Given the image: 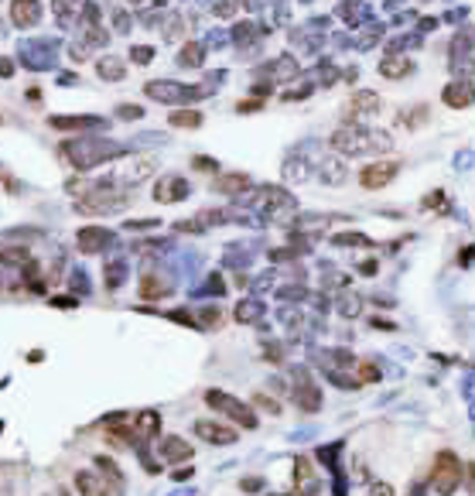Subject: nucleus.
Returning a JSON list of instances; mask_svg holds the SVG:
<instances>
[{"label":"nucleus","mask_w":475,"mask_h":496,"mask_svg":"<svg viewBox=\"0 0 475 496\" xmlns=\"http://www.w3.org/2000/svg\"><path fill=\"white\" fill-rule=\"evenodd\" d=\"M400 124H403V127H421V124H428V106H417V110H407V113L400 117Z\"/></svg>","instance_id":"obj_28"},{"label":"nucleus","mask_w":475,"mask_h":496,"mask_svg":"<svg viewBox=\"0 0 475 496\" xmlns=\"http://www.w3.org/2000/svg\"><path fill=\"white\" fill-rule=\"evenodd\" d=\"M185 195H188V182L178 178V175H168V178H161L154 185V199L158 202H182Z\"/></svg>","instance_id":"obj_12"},{"label":"nucleus","mask_w":475,"mask_h":496,"mask_svg":"<svg viewBox=\"0 0 475 496\" xmlns=\"http://www.w3.org/2000/svg\"><path fill=\"white\" fill-rule=\"evenodd\" d=\"M465 479V465L455 452H437L431 465V490L437 496H451Z\"/></svg>","instance_id":"obj_3"},{"label":"nucleus","mask_w":475,"mask_h":496,"mask_svg":"<svg viewBox=\"0 0 475 496\" xmlns=\"http://www.w3.org/2000/svg\"><path fill=\"white\" fill-rule=\"evenodd\" d=\"M31 260L28 247H3L0 250V264H10V267H24Z\"/></svg>","instance_id":"obj_23"},{"label":"nucleus","mask_w":475,"mask_h":496,"mask_svg":"<svg viewBox=\"0 0 475 496\" xmlns=\"http://www.w3.org/2000/svg\"><path fill=\"white\" fill-rule=\"evenodd\" d=\"M192 472H195V469H188V465H185V469H178V472H171V476H175V479H178V483H182V479H188V476H192Z\"/></svg>","instance_id":"obj_42"},{"label":"nucleus","mask_w":475,"mask_h":496,"mask_svg":"<svg viewBox=\"0 0 475 496\" xmlns=\"http://www.w3.org/2000/svg\"><path fill=\"white\" fill-rule=\"evenodd\" d=\"M396 161H373L359 171V185L362 189H387L390 182L396 178Z\"/></svg>","instance_id":"obj_6"},{"label":"nucleus","mask_w":475,"mask_h":496,"mask_svg":"<svg viewBox=\"0 0 475 496\" xmlns=\"http://www.w3.org/2000/svg\"><path fill=\"white\" fill-rule=\"evenodd\" d=\"M51 127H58V130H72V127H92V130H99L103 127V120H96V117H51L48 120Z\"/></svg>","instance_id":"obj_22"},{"label":"nucleus","mask_w":475,"mask_h":496,"mask_svg":"<svg viewBox=\"0 0 475 496\" xmlns=\"http://www.w3.org/2000/svg\"><path fill=\"white\" fill-rule=\"evenodd\" d=\"M328 144H332L339 154H349V158L369 154V151H390V147H394V141H390L387 134H376V130H366V127H356V124L339 127Z\"/></svg>","instance_id":"obj_1"},{"label":"nucleus","mask_w":475,"mask_h":496,"mask_svg":"<svg viewBox=\"0 0 475 496\" xmlns=\"http://www.w3.org/2000/svg\"><path fill=\"white\" fill-rule=\"evenodd\" d=\"M192 165H195L198 171H219V161H212V158H202V154H198V158H192Z\"/></svg>","instance_id":"obj_37"},{"label":"nucleus","mask_w":475,"mask_h":496,"mask_svg":"<svg viewBox=\"0 0 475 496\" xmlns=\"http://www.w3.org/2000/svg\"><path fill=\"white\" fill-rule=\"evenodd\" d=\"M168 124L171 127H198L202 124V113H198V110H175V113H168Z\"/></svg>","instance_id":"obj_25"},{"label":"nucleus","mask_w":475,"mask_h":496,"mask_svg":"<svg viewBox=\"0 0 475 496\" xmlns=\"http://www.w3.org/2000/svg\"><path fill=\"white\" fill-rule=\"evenodd\" d=\"M55 10H58V21L69 24L72 14H76V0H55Z\"/></svg>","instance_id":"obj_33"},{"label":"nucleus","mask_w":475,"mask_h":496,"mask_svg":"<svg viewBox=\"0 0 475 496\" xmlns=\"http://www.w3.org/2000/svg\"><path fill=\"white\" fill-rule=\"evenodd\" d=\"M205 404H209L212 411L233 417L239 428H257V414H253V408L243 404V401H236V397L226 394V390H209V394H205Z\"/></svg>","instance_id":"obj_4"},{"label":"nucleus","mask_w":475,"mask_h":496,"mask_svg":"<svg viewBox=\"0 0 475 496\" xmlns=\"http://www.w3.org/2000/svg\"><path fill=\"white\" fill-rule=\"evenodd\" d=\"M410 69H414V62H410V58H400V55L380 62V76H383V79H403Z\"/></svg>","instance_id":"obj_20"},{"label":"nucleus","mask_w":475,"mask_h":496,"mask_svg":"<svg viewBox=\"0 0 475 496\" xmlns=\"http://www.w3.org/2000/svg\"><path fill=\"white\" fill-rule=\"evenodd\" d=\"M353 106H356V113H362V117H373V113H380V96L369 93V89H359L356 96H353Z\"/></svg>","instance_id":"obj_21"},{"label":"nucleus","mask_w":475,"mask_h":496,"mask_svg":"<svg viewBox=\"0 0 475 496\" xmlns=\"http://www.w3.org/2000/svg\"><path fill=\"white\" fill-rule=\"evenodd\" d=\"M321 493V483L312 472V462L308 458H298L294 462V496H318Z\"/></svg>","instance_id":"obj_11"},{"label":"nucleus","mask_w":475,"mask_h":496,"mask_svg":"<svg viewBox=\"0 0 475 496\" xmlns=\"http://www.w3.org/2000/svg\"><path fill=\"white\" fill-rule=\"evenodd\" d=\"M202 55H205V51H202V45L198 42L185 45V48H182V55H178V65H185V69H198V65H202Z\"/></svg>","instance_id":"obj_24"},{"label":"nucleus","mask_w":475,"mask_h":496,"mask_svg":"<svg viewBox=\"0 0 475 496\" xmlns=\"http://www.w3.org/2000/svg\"><path fill=\"white\" fill-rule=\"evenodd\" d=\"M130 3H140V0H130Z\"/></svg>","instance_id":"obj_44"},{"label":"nucleus","mask_w":475,"mask_h":496,"mask_svg":"<svg viewBox=\"0 0 475 496\" xmlns=\"http://www.w3.org/2000/svg\"><path fill=\"white\" fill-rule=\"evenodd\" d=\"M130 62H137V65H147V62H154V48H151V45H140V48L134 45V48H130Z\"/></svg>","instance_id":"obj_29"},{"label":"nucleus","mask_w":475,"mask_h":496,"mask_svg":"<svg viewBox=\"0 0 475 496\" xmlns=\"http://www.w3.org/2000/svg\"><path fill=\"white\" fill-rule=\"evenodd\" d=\"M164 38H168V42L182 38V21H178V17H171V21H168V31H164Z\"/></svg>","instance_id":"obj_38"},{"label":"nucleus","mask_w":475,"mask_h":496,"mask_svg":"<svg viewBox=\"0 0 475 496\" xmlns=\"http://www.w3.org/2000/svg\"><path fill=\"white\" fill-rule=\"evenodd\" d=\"M376 380H380L376 363H356V383H376Z\"/></svg>","instance_id":"obj_26"},{"label":"nucleus","mask_w":475,"mask_h":496,"mask_svg":"<svg viewBox=\"0 0 475 496\" xmlns=\"http://www.w3.org/2000/svg\"><path fill=\"white\" fill-rule=\"evenodd\" d=\"M110 154H117V147H110V144L99 141V137H82V141L62 144V158H69L72 168H79V171L99 165V161H106Z\"/></svg>","instance_id":"obj_2"},{"label":"nucleus","mask_w":475,"mask_h":496,"mask_svg":"<svg viewBox=\"0 0 475 496\" xmlns=\"http://www.w3.org/2000/svg\"><path fill=\"white\" fill-rule=\"evenodd\" d=\"M51 305H55V308H76L79 301H76L72 294H62V298H51Z\"/></svg>","instance_id":"obj_39"},{"label":"nucleus","mask_w":475,"mask_h":496,"mask_svg":"<svg viewBox=\"0 0 475 496\" xmlns=\"http://www.w3.org/2000/svg\"><path fill=\"white\" fill-rule=\"evenodd\" d=\"M441 99H444L451 110H465V106L475 103V83H448L444 93H441Z\"/></svg>","instance_id":"obj_14"},{"label":"nucleus","mask_w":475,"mask_h":496,"mask_svg":"<svg viewBox=\"0 0 475 496\" xmlns=\"http://www.w3.org/2000/svg\"><path fill=\"white\" fill-rule=\"evenodd\" d=\"M158 452L164 462H188L192 458V442H185L182 435H164Z\"/></svg>","instance_id":"obj_13"},{"label":"nucleus","mask_w":475,"mask_h":496,"mask_svg":"<svg viewBox=\"0 0 475 496\" xmlns=\"http://www.w3.org/2000/svg\"><path fill=\"white\" fill-rule=\"evenodd\" d=\"M10 21L17 28H31L41 21V3L38 0H14L10 3Z\"/></svg>","instance_id":"obj_15"},{"label":"nucleus","mask_w":475,"mask_h":496,"mask_svg":"<svg viewBox=\"0 0 475 496\" xmlns=\"http://www.w3.org/2000/svg\"><path fill=\"white\" fill-rule=\"evenodd\" d=\"M123 278H127V267L123 264H106V288H120L123 285Z\"/></svg>","instance_id":"obj_27"},{"label":"nucleus","mask_w":475,"mask_h":496,"mask_svg":"<svg viewBox=\"0 0 475 496\" xmlns=\"http://www.w3.org/2000/svg\"><path fill=\"white\" fill-rule=\"evenodd\" d=\"M335 243H339V247H369V240H366L362 233H339Z\"/></svg>","instance_id":"obj_32"},{"label":"nucleus","mask_w":475,"mask_h":496,"mask_svg":"<svg viewBox=\"0 0 475 496\" xmlns=\"http://www.w3.org/2000/svg\"><path fill=\"white\" fill-rule=\"evenodd\" d=\"M0 76H14V65H10V62H0Z\"/></svg>","instance_id":"obj_43"},{"label":"nucleus","mask_w":475,"mask_h":496,"mask_svg":"<svg viewBox=\"0 0 475 496\" xmlns=\"http://www.w3.org/2000/svg\"><path fill=\"white\" fill-rule=\"evenodd\" d=\"M144 93L151 96V99H161V103H178V99H185L188 96V89L178 83H147L144 86Z\"/></svg>","instance_id":"obj_17"},{"label":"nucleus","mask_w":475,"mask_h":496,"mask_svg":"<svg viewBox=\"0 0 475 496\" xmlns=\"http://www.w3.org/2000/svg\"><path fill=\"white\" fill-rule=\"evenodd\" d=\"M99 76H103V79H123V65L113 62V58H103V62H99Z\"/></svg>","instance_id":"obj_30"},{"label":"nucleus","mask_w":475,"mask_h":496,"mask_svg":"<svg viewBox=\"0 0 475 496\" xmlns=\"http://www.w3.org/2000/svg\"><path fill=\"white\" fill-rule=\"evenodd\" d=\"M137 291H140L144 301H158V298H164V294L171 291V285H168L164 278H158V274H144L140 285H137Z\"/></svg>","instance_id":"obj_18"},{"label":"nucleus","mask_w":475,"mask_h":496,"mask_svg":"<svg viewBox=\"0 0 475 496\" xmlns=\"http://www.w3.org/2000/svg\"><path fill=\"white\" fill-rule=\"evenodd\" d=\"M76 490H79V496H117V493H110L113 486L96 469H79L76 472Z\"/></svg>","instance_id":"obj_10"},{"label":"nucleus","mask_w":475,"mask_h":496,"mask_svg":"<svg viewBox=\"0 0 475 496\" xmlns=\"http://www.w3.org/2000/svg\"><path fill=\"white\" fill-rule=\"evenodd\" d=\"M198 319H202V326H209V329H212V326H223V312H219V308H202Z\"/></svg>","instance_id":"obj_35"},{"label":"nucleus","mask_w":475,"mask_h":496,"mask_svg":"<svg viewBox=\"0 0 475 496\" xmlns=\"http://www.w3.org/2000/svg\"><path fill=\"white\" fill-rule=\"evenodd\" d=\"M55 496H65V493H55Z\"/></svg>","instance_id":"obj_45"},{"label":"nucleus","mask_w":475,"mask_h":496,"mask_svg":"<svg viewBox=\"0 0 475 496\" xmlns=\"http://www.w3.org/2000/svg\"><path fill=\"white\" fill-rule=\"evenodd\" d=\"M253 404H257V408H264V411H271V414H280V404L277 401H271L267 394H257V397H253Z\"/></svg>","instance_id":"obj_36"},{"label":"nucleus","mask_w":475,"mask_h":496,"mask_svg":"<svg viewBox=\"0 0 475 496\" xmlns=\"http://www.w3.org/2000/svg\"><path fill=\"white\" fill-rule=\"evenodd\" d=\"M130 428H134V435H137L140 442H151V438L161 435V414L154 411V408L130 414Z\"/></svg>","instance_id":"obj_9"},{"label":"nucleus","mask_w":475,"mask_h":496,"mask_svg":"<svg viewBox=\"0 0 475 496\" xmlns=\"http://www.w3.org/2000/svg\"><path fill=\"white\" fill-rule=\"evenodd\" d=\"M195 435L202 442H209V445H236V428H230V424H219V421H195Z\"/></svg>","instance_id":"obj_7"},{"label":"nucleus","mask_w":475,"mask_h":496,"mask_svg":"<svg viewBox=\"0 0 475 496\" xmlns=\"http://www.w3.org/2000/svg\"><path fill=\"white\" fill-rule=\"evenodd\" d=\"M291 380H294V387H291L294 404H298L301 411L315 414L318 408H321V390H318V383L312 380V373L308 370H291Z\"/></svg>","instance_id":"obj_5"},{"label":"nucleus","mask_w":475,"mask_h":496,"mask_svg":"<svg viewBox=\"0 0 475 496\" xmlns=\"http://www.w3.org/2000/svg\"><path fill=\"white\" fill-rule=\"evenodd\" d=\"M92 462H96V472H99V476H103V479L113 486V493L123 496V490H127V479H123V472H120L117 462H113V458H106V455H96Z\"/></svg>","instance_id":"obj_16"},{"label":"nucleus","mask_w":475,"mask_h":496,"mask_svg":"<svg viewBox=\"0 0 475 496\" xmlns=\"http://www.w3.org/2000/svg\"><path fill=\"white\" fill-rule=\"evenodd\" d=\"M76 243H79L82 253H103L113 243V233L106 226H82L79 233H76Z\"/></svg>","instance_id":"obj_8"},{"label":"nucleus","mask_w":475,"mask_h":496,"mask_svg":"<svg viewBox=\"0 0 475 496\" xmlns=\"http://www.w3.org/2000/svg\"><path fill=\"white\" fill-rule=\"evenodd\" d=\"M117 117L120 120H140L144 117V106H134V103H123L117 110Z\"/></svg>","instance_id":"obj_34"},{"label":"nucleus","mask_w":475,"mask_h":496,"mask_svg":"<svg viewBox=\"0 0 475 496\" xmlns=\"http://www.w3.org/2000/svg\"><path fill=\"white\" fill-rule=\"evenodd\" d=\"M260 312H264V308H260L257 301H243V305L236 308V319H239V322H253Z\"/></svg>","instance_id":"obj_31"},{"label":"nucleus","mask_w":475,"mask_h":496,"mask_svg":"<svg viewBox=\"0 0 475 496\" xmlns=\"http://www.w3.org/2000/svg\"><path fill=\"white\" fill-rule=\"evenodd\" d=\"M246 189H250L246 175H219L216 178V192H223V195H243Z\"/></svg>","instance_id":"obj_19"},{"label":"nucleus","mask_w":475,"mask_h":496,"mask_svg":"<svg viewBox=\"0 0 475 496\" xmlns=\"http://www.w3.org/2000/svg\"><path fill=\"white\" fill-rule=\"evenodd\" d=\"M260 486H264V479H243V490H246V493H257Z\"/></svg>","instance_id":"obj_40"},{"label":"nucleus","mask_w":475,"mask_h":496,"mask_svg":"<svg viewBox=\"0 0 475 496\" xmlns=\"http://www.w3.org/2000/svg\"><path fill=\"white\" fill-rule=\"evenodd\" d=\"M424 206H444V195H441V192H431V199H428Z\"/></svg>","instance_id":"obj_41"}]
</instances>
